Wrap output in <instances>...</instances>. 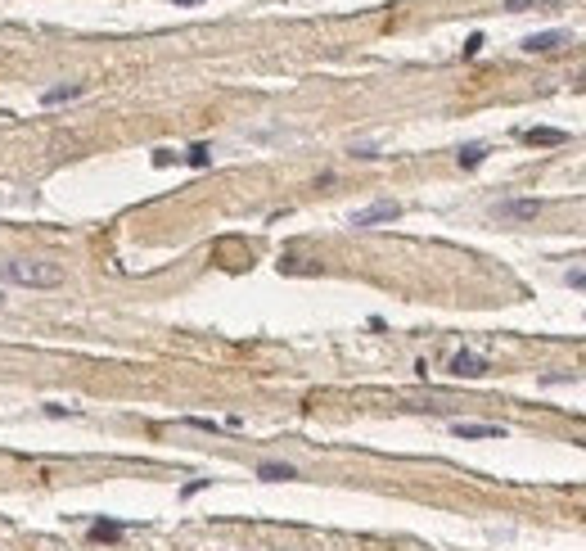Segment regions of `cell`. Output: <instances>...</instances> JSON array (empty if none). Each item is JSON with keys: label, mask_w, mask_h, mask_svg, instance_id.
<instances>
[{"label": "cell", "mask_w": 586, "mask_h": 551, "mask_svg": "<svg viewBox=\"0 0 586 551\" xmlns=\"http://www.w3.org/2000/svg\"><path fill=\"white\" fill-rule=\"evenodd\" d=\"M0 280L18 285V289H54V285H63V267L41 258H9L0 262Z\"/></svg>", "instance_id": "6da1fadb"}, {"label": "cell", "mask_w": 586, "mask_h": 551, "mask_svg": "<svg viewBox=\"0 0 586 551\" xmlns=\"http://www.w3.org/2000/svg\"><path fill=\"white\" fill-rule=\"evenodd\" d=\"M541 199H496L492 217H505V222H537L541 217Z\"/></svg>", "instance_id": "7a4b0ae2"}, {"label": "cell", "mask_w": 586, "mask_h": 551, "mask_svg": "<svg viewBox=\"0 0 586 551\" xmlns=\"http://www.w3.org/2000/svg\"><path fill=\"white\" fill-rule=\"evenodd\" d=\"M401 217V204L397 199H379V204H370V208H361V213H352V226H379V222H397Z\"/></svg>", "instance_id": "3957f363"}, {"label": "cell", "mask_w": 586, "mask_h": 551, "mask_svg": "<svg viewBox=\"0 0 586 551\" xmlns=\"http://www.w3.org/2000/svg\"><path fill=\"white\" fill-rule=\"evenodd\" d=\"M573 41V32H564V27H550V32H532V36H523V50L527 54H550V50H560V45H569Z\"/></svg>", "instance_id": "277c9868"}, {"label": "cell", "mask_w": 586, "mask_h": 551, "mask_svg": "<svg viewBox=\"0 0 586 551\" xmlns=\"http://www.w3.org/2000/svg\"><path fill=\"white\" fill-rule=\"evenodd\" d=\"M447 370H451V375H460V379H478V375H487V357H478V353H469V348H460V353H451Z\"/></svg>", "instance_id": "5b68a950"}, {"label": "cell", "mask_w": 586, "mask_h": 551, "mask_svg": "<svg viewBox=\"0 0 586 551\" xmlns=\"http://www.w3.org/2000/svg\"><path fill=\"white\" fill-rule=\"evenodd\" d=\"M86 95V82H68V86H50L41 95V104L45 109H59V104H72V100H82Z\"/></svg>", "instance_id": "8992f818"}, {"label": "cell", "mask_w": 586, "mask_h": 551, "mask_svg": "<svg viewBox=\"0 0 586 551\" xmlns=\"http://www.w3.org/2000/svg\"><path fill=\"white\" fill-rule=\"evenodd\" d=\"M456 439H505V425H474V421H460L451 425Z\"/></svg>", "instance_id": "52a82bcc"}, {"label": "cell", "mask_w": 586, "mask_h": 551, "mask_svg": "<svg viewBox=\"0 0 586 551\" xmlns=\"http://www.w3.org/2000/svg\"><path fill=\"white\" fill-rule=\"evenodd\" d=\"M257 479H271V483L298 479V465H289V461H262V465H257Z\"/></svg>", "instance_id": "ba28073f"}, {"label": "cell", "mask_w": 586, "mask_h": 551, "mask_svg": "<svg viewBox=\"0 0 586 551\" xmlns=\"http://www.w3.org/2000/svg\"><path fill=\"white\" fill-rule=\"evenodd\" d=\"M523 140H527V145H564L569 131H560V127H527Z\"/></svg>", "instance_id": "9c48e42d"}, {"label": "cell", "mask_w": 586, "mask_h": 551, "mask_svg": "<svg viewBox=\"0 0 586 551\" xmlns=\"http://www.w3.org/2000/svg\"><path fill=\"white\" fill-rule=\"evenodd\" d=\"M122 534H127V524H118V520H95V524H91L95 543H118Z\"/></svg>", "instance_id": "30bf717a"}, {"label": "cell", "mask_w": 586, "mask_h": 551, "mask_svg": "<svg viewBox=\"0 0 586 551\" xmlns=\"http://www.w3.org/2000/svg\"><path fill=\"white\" fill-rule=\"evenodd\" d=\"M487 154H492V149H487V145H478V140H474V145H460L456 163H460V167H465V172H469V167H478V163H483Z\"/></svg>", "instance_id": "8fae6325"}, {"label": "cell", "mask_w": 586, "mask_h": 551, "mask_svg": "<svg viewBox=\"0 0 586 551\" xmlns=\"http://www.w3.org/2000/svg\"><path fill=\"white\" fill-rule=\"evenodd\" d=\"M185 163L190 167H213V149H208V145H190L185 149Z\"/></svg>", "instance_id": "7c38bea8"}, {"label": "cell", "mask_w": 586, "mask_h": 551, "mask_svg": "<svg viewBox=\"0 0 586 551\" xmlns=\"http://www.w3.org/2000/svg\"><path fill=\"white\" fill-rule=\"evenodd\" d=\"M560 0H505V9L510 14H523V9H555Z\"/></svg>", "instance_id": "4fadbf2b"}, {"label": "cell", "mask_w": 586, "mask_h": 551, "mask_svg": "<svg viewBox=\"0 0 586 551\" xmlns=\"http://www.w3.org/2000/svg\"><path fill=\"white\" fill-rule=\"evenodd\" d=\"M478 50H483V32H474V36H469V41H465V59H474Z\"/></svg>", "instance_id": "5bb4252c"}, {"label": "cell", "mask_w": 586, "mask_h": 551, "mask_svg": "<svg viewBox=\"0 0 586 551\" xmlns=\"http://www.w3.org/2000/svg\"><path fill=\"white\" fill-rule=\"evenodd\" d=\"M208 488V479H194V483H185V488H180V497H194V492H203Z\"/></svg>", "instance_id": "9a60e30c"}, {"label": "cell", "mask_w": 586, "mask_h": 551, "mask_svg": "<svg viewBox=\"0 0 586 551\" xmlns=\"http://www.w3.org/2000/svg\"><path fill=\"white\" fill-rule=\"evenodd\" d=\"M352 154H357V158H379V149H374V145H357Z\"/></svg>", "instance_id": "2e32d148"}, {"label": "cell", "mask_w": 586, "mask_h": 551, "mask_svg": "<svg viewBox=\"0 0 586 551\" xmlns=\"http://www.w3.org/2000/svg\"><path fill=\"white\" fill-rule=\"evenodd\" d=\"M564 280H569V285H578V289H586V271H569Z\"/></svg>", "instance_id": "e0dca14e"}, {"label": "cell", "mask_w": 586, "mask_h": 551, "mask_svg": "<svg viewBox=\"0 0 586 551\" xmlns=\"http://www.w3.org/2000/svg\"><path fill=\"white\" fill-rule=\"evenodd\" d=\"M171 5H194V0H171Z\"/></svg>", "instance_id": "ac0fdd59"}, {"label": "cell", "mask_w": 586, "mask_h": 551, "mask_svg": "<svg viewBox=\"0 0 586 551\" xmlns=\"http://www.w3.org/2000/svg\"><path fill=\"white\" fill-rule=\"evenodd\" d=\"M0 303H5V294H0Z\"/></svg>", "instance_id": "d6986e66"}, {"label": "cell", "mask_w": 586, "mask_h": 551, "mask_svg": "<svg viewBox=\"0 0 586 551\" xmlns=\"http://www.w3.org/2000/svg\"><path fill=\"white\" fill-rule=\"evenodd\" d=\"M582 448H586V439H582Z\"/></svg>", "instance_id": "ffe728a7"}]
</instances>
